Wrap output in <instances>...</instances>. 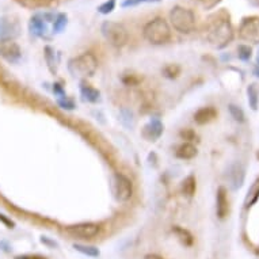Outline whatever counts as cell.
<instances>
[{
  "label": "cell",
  "instance_id": "obj_23",
  "mask_svg": "<svg viewBox=\"0 0 259 259\" xmlns=\"http://www.w3.org/2000/svg\"><path fill=\"white\" fill-rule=\"evenodd\" d=\"M73 248L80 252L83 255H87V256H91V258H98L101 255V251L94 246H85V244H80V243H75L73 244Z\"/></svg>",
  "mask_w": 259,
  "mask_h": 259
},
{
  "label": "cell",
  "instance_id": "obj_10",
  "mask_svg": "<svg viewBox=\"0 0 259 259\" xmlns=\"http://www.w3.org/2000/svg\"><path fill=\"white\" fill-rule=\"evenodd\" d=\"M114 191H115V198L121 202L131 200V197L133 194V185L132 181L125 177L123 174H117L114 175Z\"/></svg>",
  "mask_w": 259,
  "mask_h": 259
},
{
  "label": "cell",
  "instance_id": "obj_3",
  "mask_svg": "<svg viewBox=\"0 0 259 259\" xmlns=\"http://www.w3.org/2000/svg\"><path fill=\"white\" fill-rule=\"evenodd\" d=\"M68 69L73 76H93L94 73L97 72V69H98V60H97V57L93 53L85 52V53H81L80 56L69 60Z\"/></svg>",
  "mask_w": 259,
  "mask_h": 259
},
{
  "label": "cell",
  "instance_id": "obj_18",
  "mask_svg": "<svg viewBox=\"0 0 259 259\" xmlns=\"http://www.w3.org/2000/svg\"><path fill=\"white\" fill-rule=\"evenodd\" d=\"M197 147L191 143H183L178 147L177 149V156L179 159H183V160H189V159H193V157L197 156Z\"/></svg>",
  "mask_w": 259,
  "mask_h": 259
},
{
  "label": "cell",
  "instance_id": "obj_2",
  "mask_svg": "<svg viewBox=\"0 0 259 259\" xmlns=\"http://www.w3.org/2000/svg\"><path fill=\"white\" fill-rule=\"evenodd\" d=\"M143 35L152 45H163L171 39V27L166 19L155 18L144 26Z\"/></svg>",
  "mask_w": 259,
  "mask_h": 259
},
{
  "label": "cell",
  "instance_id": "obj_8",
  "mask_svg": "<svg viewBox=\"0 0 259 259\" xmlns=\"http://www.w3.org/2000/svg\"><path fill=\"white\" fill-rule=\"evenodd\" d=\"M55 15L49 13L37 14L34 17H31L29 22L30 33L35 37H47L48 33V22L55 21Z\"/></svg>",
  "mask_w": 259,
  "mask_h": 259
},
{
  "label": "cell",
  "instance_id": "obj_30",
  "mask_svg": "<svg viewBox=\"0 0 259 259\" xmlns=\"http://www.w3.org/2000/svg\"><path fill=\"white\" fill-rule=\"evenodd\" d=\"M57 103H59V106L61 107V109H65V110H73V109H75V103H73V101H71V99L68 98L59 99Z\"/></svg>",
  "mask_w": 259,
  "mask_h": 259
},
{
  "label": "cell",
  "instance_id": "obj_26",
  "mask_svg": "<svg viewBox=\"0 0 259 259\" xmlns=\"http://www.w3.org/2000/svg\"><path fill=\"white\" fill-rule=\"evenodd\" d=\"M119 119H121V122L126 127L135 126V114L131 110H127V109L121 110V118Z\"/></svg>",
  "mask_w": 259,
  "mask_h": 259
},
{
  "label": "cell",
  "instance_id": "obj_17",
  "mask_svg": "<svg viewBox=\"0 0 259 259\" xmlns=\"http://www.w3.org/2000/svg\"><path fill=\"white\" fill-rule=\"evenodd\" d=\"M17 3L29 10H38V9H48L51 6L55 5L56 0H15Z\"/></svg>",
  "mask_w": 259,
  "mask_h": 259
},
{
  "label": "cell",
  "instance_id": "obj_36",
  "mask_svg": "<svg viewBox=\"0 0 259 259\" xmlns=\"http://www.w3.org/2000/svg\"><path fill=\"white\" fill-rule=\"evenodd\" d=\"M0 221H2L3 224L7 225L9 228H13V227H14V223H13V221L9 220V219H7V217H6L5 214H2V213H0Z\"/></svg>",
  "mask_w": 259,
  "mask_h": 259
},
{
  "label": "cell",
  "instance_id": "obj_39",
  "mask_svg": "<svg viewBox=\"0 0 259 259\" xmlns=\"http://www.w3.org/2000/svg\"><path fill=\"white\" fill-rule=\"evenodd\" d=\"M144 259H164L163 256H160V255L157 254H147L144 256Z\"/></svg>",
  "mask_w": 259,
  "mask_h": 259
},
{
  "label": "cell",
  "instance_id": "obj_11",
  "mask_svg": "<svg viewBox=\"0 0 259 259\" xmlns=\"http://www.w3.org/2000/svg\"><path fill=\"white\" fill-rule=\"evenodd\" d=\"M0 57H3L9 63H18L22 57V51L14 39L0 41Z\"/></svg>",
  "mask_w": 259,
  "mask_h": 259
},
{
  "label": "cell",
  "instance_id": "obj_29",
  "mask_svg": "<svg viewBox=\"0 0 259 259\" xmlns=\"http://www.w3.org/2000/svg\"><path fill=\"white\" fill-rule=\"evenodd\" d=\"M45 57H47V63L48 65H49V68L52 69V71H55V68H53V65H55V51L52 49L51 47H47L45 48Z\"/></svg>",
  "mask_w": 259,
  "mask_h": 259
},
{
  "label": "cell",
  "instance_id": "obj_7",
  "mask_svg": "<svg viewBox=\"0 0 259 259\" xmlns=\"http://www.w3.org/2000/svg\"><path fill=\"white\" fill-rule=\"evenodd\" d=\"M227 181L228 185L234 191L240 190L244 185V179H246V168L240 161H235L232 163L228 170H227Z\"/></svg>",
  "mask_w": 259,
  "mask_h": 259
},
{
  "label": "cell",
  "instance_id": "obj_9",
  "mask_svg": "<svg viewBox=\"0 0 259 259\" xmlns=\"http://www.w3.org/2000/svg\"><path fill=\"white\" fill-rule=\"evenodd\" d=\"M101 227L95 223H79L67 227V232L79 239H93L99 234Z\"/></svg>",
  "mask_w": 259,
  "mask_h": 259
},
{
  "label": "cell",
  "instance_id": "obj_34",
  "mask_svg": "<svg viewBox=\"0 0 259 259\" xmlns=\"http://www.w3.org/2000/svg\"><path fill=\"white\" fill-rule=\"evenodd\" d=\"M181 136H182L185 140L189 141H193L197 137L196 133L193 132V131H190V129H185V131H182V132H181Z\"/></svg>",
  "mask_w": 259,
  "mask_h": 259
},
{
  "label": "cell",
  "instance_id": "obj_40",
  "mask_svg": "<svg viewBox=\"0 0 259 259\" xmlns=\"http://www.w3.org/2000/svg\"><path fill=\"white\" fill-rule=\"evenodd\" d=\"M251 6H254V7H259V0H247Z\"/></svg>",
  "mask_w": 259,
  "mask_h": 259
},
{
  "label": "cell",
  "instance_id": "obj_21",
  "mask_svg": "<svg viewBox=\"0 0 259 259\" xmlns=\"http://www.w3.org/2000/svg\"><path fill=\"white\" fill-rule=\"evenodd\" d=\"M196 189H197V183H196V178H194V175H189V177H186V178L183 179L182 185H181L182 194H185V196L190 198V197L194 196Z\"/></svg>",
  "mask_w": 259,
  "mask_h": 259
},
{
  "label": "cell",
  "instance_id": "obj_14",
  "mask_svg": "<svg viewBox=\"0 0 259 259\" xmlns=\"http://www.w3.org/2000/svg\"><path fill=\"white\" fill-rule=\"evenodd\" d=\"M163 135V123L160 119H151L143 129V136L148 141H156Z\"/></svg>",
  "mask_w": 259,
  "mask_h": 259
},
{
  "label": "cell",
  "instance_id": "obj_15",
  "mask_svg": "<svg viewBox=\"0 0 259 259\" xmlns=\"http://www.w3.org/2000/svg\"><path fill=\"white\" fill-rule=\"evenodd\" d=\"M217 117V110L213 106H206L201 107L194 113L193 118L196 121V123L198 125H205V123H209L214 121Z\"/></svg>",
  "mask_w": 259,
  "mask_h": 259
},
{
  "label": "cell",
  "instance_id": "obj_13",
  "mask_svg": "<svg viewBox=\"0 0 259 259\" xmlns=\"http://www.w3.org/2000/svg\"><path fill=\"white\" fill-rule=\"evenodd\" d=\"M216 214L220 220H225L230 214V201L225 187L220 186L216 193Z\"/></svg>",
  "mask_w": 259,
  "mask_h": 259
},
{
  "label": "cell",
  "instance_id": "obj_24",
  "mask_svg": "<svg viewBox=\"0 0 259 259\" xmlns=\"http://www.w3.org/2000/svg\"><path fill=\"white\" fill-rule=\"evenodd\" d=\"M67 23H68V17H67V14H57L55 18V21H53V31H55V33H61V31L67 27Z\"/></svg>",
  "mask_w": 259,
  "mask_h": 259
},
{
  "label": "cell",
  "instance_id": "obj_27",
  "mask_svg": "<svg viewBox=\"0 0 259 259\" xmlns=\"http://www.w3.org/2000/svg\"><path fill=\"white\" fill-rule=\"evenodd\" d=\"M251 56H252V49L248 45H239L238 47V57L239 60H242V61H248L251 59Z\"/></svg>",
  "mask_w": 259,
  "mask_h": 259
},
{
  "label": "cell",
  "instance_id": "obj_6",
  "mask_svg": "<svg viewBox=\"0 0 259 259\" xmlns=\"http://www.w3.org/2000/svg\"><path fill=\"white\" fill-rule=\"evenodd\" d=\"M239 38L251 44H259V17L244 18L239 26Z\"/></svg>",
  "mask_w": 259,
  "mask_h": 259
},
{
  "label": "cell",
  "instance_id": "obj_25",
  "mask_svg": "<svg viewBox=\"0 0 259 259\" xmlns=\"http://www.w3.org/2000/svg\"><path fill=\"white\" fill-rule=\"evenodd\" d=\"M228 110H230V114L232 115V118H234L236 122L242 123L246 121V114H244V111H243V109L240 106L231 103V105H228Z\"/></svg>",
  "mask_w": 259,
  "mask_h": 259
},
{
  "label": "cell",
  "instance_id": "obj_22",
  "mask_svg": "<svg viewBox=\"0 0 259 259\" xmlns=\"http://www.w3.org/2000/svg\"><path fill=\"white\" fill-rule=\"evenodd\" d=\"M247 99H248V105L254 111L258 110L259 106V91L256 84H250L247 87Z\"/></svg>",
  "mask_w": 259,
  "mask_h": 259
},
{
  "label": "cell",
  "instance_id": "obj_32",
  "mask_svg": "<svg viewBox=\"0 0 259 259\" xmlns=\"http://www.w3.org/2000/svg\"><path fill=\"white\" fill-rule=\"evenodd\" d=\"M151 2H159V0H123L122 7H133V6H139L141 3H151Z\"/></svg>",
  "mask_w": 259,
  "mask_h": 259
},
{
  "label": "cell",
  "instance_id": "obj_35",
  "mask_svg": "<svg viewBox=\"0 0 259 259\" xmlns=\"http://www.w3.org/2000/svg\"><path fill=\"white\" fill-rule=\"evenodd\" d=\"M53 93H55L57 97H61V98H67V95H65V93H64L63 87H61L59 83H55V84H53Z\"/></svg>",
  "mask_w": 259,
  "mask_h": 259
},
{
  "label": "cell",
  "instance_id": "obj_33",
  "mask_svg": "<svg viewBox=\"0 0 259 259\" xmlns=\"http://www.w3.org/2000/svg\"><path fill=\"white\" fill-rule=\"evenodd\" d=\"M221 0H200L201 6L204 7L205 10H212L214 9L219 3H220Z\"/></svg>",
  "mask_w": 259,
  "mask_h": 259
},
{
  "label": "cell",
  "instance_id": "obj_16",
  "mask_svg": "<svg viewBox=\"0 0 259 259\" xmlns=\"http://www.w3.org/2000/svg\"><path fill=\"white\" fill-rule=\"evenodd\" d=\"M259 200V178L255 179V182L252 183L247 191L246 198H244V208L248 209L251 206H254Z\"/></svg>",
  "mask_w": 259,
  "mask_h": 259
},
{
  "label": "cell",
  "instance_id": "obj_12",
  "mask_svg": "<svg viewBox=\"0 0 259 259\" xmlns=\"http://www.w3.org/2000/svg\"><path fill=\"white\" fill-rule=\"evenodd\" d=\"M19 23L14 17L0 18V41L3 39H14L19 34Z\"/></svg>",
  "mask_w": 259,
  "mask_h": 259
},
{
  "label": "cell",
  "instance_id": "obj_20",
  "mask_svg": "<svg viewBox=\"0 0 259 259\" xmlns=\"http://www.w3.org/2000/svg\"><path fill=\"white\" fill-rule=\"evenodd\" d=\"M172 232L174 235L178 238V240L182 243L185 247H190L193 246V243H194V238H193V235L189 232L187 230L182 228V227H178V225H175L174 228H172Z\"/></svg>",
  "mask_w": 259,
  "mask_h": 259
},
{
  "label": "cell",
  "instance_id": "obj_5",
  "mask_svg": "<svg viewBox=\"0 0 259 259\" xmlns=\"http://www.w3.org/2000/svg\"><path fill=\"white\" fill-rule=\"evenodd\" d=\"M101 33H102L103 38L114 48L125 47L129 39V33H127L126 27L114 21L103 22L101 26Z\"/></svg>",
  "mask_w": 259,
  "mask_h": 259
},
{
  "label": "cell",
  "instance_id": "obj_31",
  "mask_svg": "<svg viewBox=\"0 0 259 259\" xmlns=\"http://www.w3.org/2000/svg\"><path fill=\"white\" fill-rule=\"evenodd\" d=\"M163 72H164L167 77L172 79V77H175L179 73V67H177V65H167L166 68L163 69Z\"/></svg>",
  "mask_w": 259,
  "mask_h": 259
},
{
  "label": "cell",
  "instance_id": "obj_19",
  "mask_svg": "<svg viewBox=\"0 0 259 259\" xmlns=\"http://www.w3.org/2000/svg\"><path fill=\"white\" fill-rule=\"evenodd\" d=\"M80 94L84 101L93 103L98 102L99 97H101V93H99L98 90L94 89V87H91L90 84H85L84 81H81L80 83Z\"/></svg>",
  "mask_w": 259,
  "mask_h": 259
},
{
  "label": "cell",
  "instance_id": "obj_37",
  "mask_svg": "<svg viewBox=\"0 0 259 259\" xmlns=\"http://www.w3.org/2000/svg\"><path fill=\"white\" fill-rule=\"evenodd\" d=\"M254 75L259 77V49L256 52V60H255V67H254Z\"/></svg>",
  "mask_w": 259,
  "mask_h": 259
},
{
  "label": "cell",
  "instance_id": "obj_38",
  "mask_svg": "<svg viewBox=\"0 0 259 259\" xmlns=\"http://www.w3.org/2000/svg\"><path fill=\"white\" fill-rule=\"evenodd\" d=\"M41 243H44V244H47V246L57 247V243L53 242V240H49V239L45 238V236H42V238H41Z\"/></svg>",
  "mask_w": 259,
  "mask_h": 259
},
{
  "label": "cell",
  "instance_id": "obj_1",
  "mask_svg": "<svg viewBox=\"0 0 259 259\" xmlns=\"http://www.w3.org/2000/svg\"><path fill=\"white\" fill-rule=\"evenodd\" d=\"M206 39L216 49H224L234 39V29L230 18L217 17L206 27Z\"/></svg>",
  "mask_w": 259,
  "mask_h": 259
},
{
  "label": "cell",
  "instance_id": "obj_28",
  "mask_svg": "<svg viewBox=\"0 0 259 259\" xmlns=\"http://www.w3.org/2000/svg\"><path fill=\"white\" fill-rule=\"evenodd\" d=\"M115 9V0H106L105 3L98 7V13L103 14V15H107V14L113 13V10Z\"/></svg>",
  "mask_w": 259,
  "mask_h": 259
},
{
  "label": "cell",
  "instance_id": "obj_4",
  "mask_svg": "<svg viewBox=\"0 0 259 259\" xmlns=\"http://www.w3.org/2000/svg\"><path fill=\"white\" fill-rule=\"evenodd\" d=\"M170 21L172 27L182 34H190L196 29V15L191 10L182 6H174L171 9Z\"/></svg>",
  "mask_w": 259,
  "mask_h": 259
}]
</instances>
